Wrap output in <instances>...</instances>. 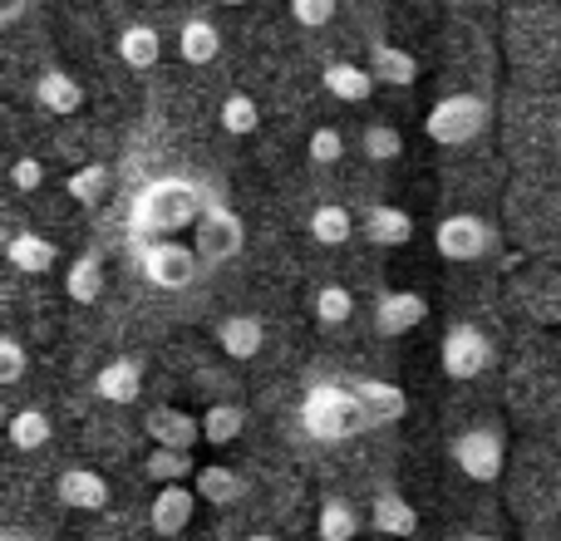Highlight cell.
Instances as JSON below:
<instances>
[{
    "instance_id": "35",
    "label": "cell",
    "mask_w": 561,
    "mask_h": 541,
    "mask_svg": "<svg viewBox=\"0 0 561 541\" xmlns=\"http://www.w3.org/2000/svg\"><path fill=\"white\" fill-rule=\"evenodd\" d=\"M144 473L153 477V483H163V487H178L187 473H197V468H193V453H173V448H153V453H148V463H144Z\"/></svg>"
},
{
    "instance_id": "16",
    "label": "cell",
    "mask_w": 561,
    "mask_h": 541,
    "mask_svg": "<svg viewBox=\"0 0 561 541\" xmlns=\"http://www.w3.org/2000/svg\"><path fill=\"white\" fill-rule=\"evenodd\" d=\"M94 394L104 404H138V394H144V365L138 359H108L94 375Z\"/></svg>"
},
{
    "instance_id": "17",
    "label": "cell",
    "mask_w": 561,
    "mask_h": 541,
    "mask_svg": "<svg viewBox=\"0 0 561 541\" xmlns=\"http://www.w3.org/2000/svg\"><path fill=\"white\" fill-rule=\"evenodd\" d=\"M217 345H222L227 359H237V365H247V359L262 355L266 345V325L256 315H227L222 325H217Z\"/></svg>"
},
{
    "instance_id": "10",
    "label": "cell",
    "mask_w": 561,
    "mask_h": 541,
    "mask_svg": "<svg viewBox=\"0 0 561 541\" xmlns=\"http://www.w3.org/2000/svg\"><path fill=\"white\" fill-rule=\"evenodd\" d=\"M144 434L153 438V448H173V453H193L197 438H203V424H197L193 414H183V408L173 404H158L144 414Z\"/></svg>"
},
{
    "instance_id": "41",
    "label": "cell",
    "mask_w": 561,
    "mask_h": 541,
    "mask_svg": "<svg viewBox=\"0 0 561 541\" xmlns=\"http://www.w3.org/2000/svg\"><path fill=\"white\" fill-rule=\"evenodd\" d=\"M247 541H276L272 532H252V537H247Z\"/></svg>"
},
{
    "instance_id": "31",
    "label": "cell",
    "mask_w": 561,
    "mask_h": 541,
    "mask_svg": "<svg viewBox=\"0 0 561 541\" xmlns=\"http://www.w3.org/2000/svg\"><path fill=\"white\" fill-rule=\"evenodd\" d=\"M108 183H114V177H108L104 163H84V168H75V173H69L65 193L75 197L79 207H99L108 197Z\"/></svg>"
},
{
    "instance_id": "15",
    "label": "cell",
    "mask_w": 561,
    "mask_h": 541,
    "mask_svg": "<svg viewBox=\"0 0 561 541\" xmlns=\"http://www.w3.org/2000/svg\"><path fill=\"white\" fill-rule=\"evenodd\" d=\"M35 104L55 118H69L84 108V84H79L69 69H45V74L35 79Z\"/></svg>"
},
{
    "instance_id": "21",
    "label": "cell",
    "mask_w": 561,
    "mask_h": 541,
    "mask_svg": "<svg viewBox=\"0 0 561 541\" xmlns=\"http://www.w3.org/2000/svg\"><path fill=\"white\" fill-rule=\"evenodd\" d=\"M320 84L330 89V99H340V104H365L369 94H375V74H369V65H350V59H335V65H325V79Z\"/></svg>"
},
{
    "instance_id": "33",
    "label": "cell",
    "mask_w": 561,
    "mask_h": 541,
    "mask_svg": "<svg viewBox=\"0 0 561 541\" xmlns=\"http://www.w3.org/2000/svg\"><path fill=\"white\" fill-rule=\"evenodd\" d=\"M217 118H222V128L232 138H252L256 128H262V108H256L252 94H227L222 99V114H217Z\"/></svg>"
},
{
    "instance_id": "39",
    "label": "cell",
    "mask_w": 561,
    "mask_h": 541,
    "mask_svg": "<svg viewBox=\"0 0 561 541\" xmlns=\"http://www.w3.org/2000/svg\"><path fill=\"white\" fill-rule=\"evenodd\" d=\"M10 187H15V193H39V187H45V163H39V158H15V163H10Z\"/></svg>"
},
{
    "instance_id": "7",
    "label": "cell",
    "mask_w": 561,
    "mask_h": 541,
    "mask_svg": "<svg viewBox=\"0 0 561 541\" xmlns=\"http://www.w3.org/2000/svg\"><path fill=\"white\" fill-rule=\"evenodd\" d=\"M448 453H454L458 473H463L468 483H497V477H503L507 448H503L497 428H463V434H454Z\"/></svg>"
},
{
    "instance_id": "28",
    "label": "cell",
    "mask_w": 561,
    "mask_h": 541,
    "mask_svg": "<svg viewBox=\"0 0 561 541\" xmlns=\"http://www.w3.org/2000/svg\"><path fill=\"white\" fill-rule=\"evenodd\" d=\"M65 296L69 300H79V306H94L99 296H104V262H99L94 252H84V256H75L65 270Z\"/></svg>"
},
{
    "instance_id": "1",
    "label": "cell",
    "mask_w": 561,
    "mask_h": 541,
    "mask_svg": "<svg viewBox=\"0 0 561 541\" xmlns=\"http://www.w3.org/2000/svg\"><path fill=\"white\" fill-rule=\"evenodd\" d=\"M207 197L197 193L187 177H158L144 193L134 197V217H128V232L144 237V242H168V232H183L197 227L207 217Z\"/></svg>"
},
{
    "instance_id": "9",
    "label": "cell",
    "mask_w": 561,
    "mask_h": 541,
    "mask_svg": "<svg viewBox=\"0 0 561 541\" xmlns=\"http://www.w3.org/2000/svg\"><path fill=\"white\" fill-rule=\"evenodd\" d=\"M513 296L537 325H557L561 320V270H547V266L523 270V276L513 280Z\"/></svg>"
},
{
    "instance_id": "22",
    "label": "cell",
    "mask_w": 561,
    "mask_h": 541,
    "mask_svg": "<svg viewBox=\"0 0 561 541\" xmlns=\"http://www.w3.org/2000/svg\"><path fill=\"white\" fill-rule=\"evenodd\" d=\"M197 497H203L207 507H237L247 497V477L237 473V468H197Z\"/></svg>"
},
{
    "instance_id": "18",
    "label": "cell",
    "mask_w": 561,
    "mask_h": 541,
    "mask_svg": "<svg viewBox=\"0 0 561 541\" xmlns=\"http://www.w3.org/2000/svg\"><path fill=\"white\" fill-rule=\"evenodd\" d=\"M369 74H375V84L409 89L419 79V59L409 55V49L389 45V39H375V45H369Z\"/></svg>"
},
{
    "instance_id": "11",
    "label": "cell",
    "mask_w": 561,
    "mask_h": 541,
    "mask_svg": "<svg viewBox=\"0 0 561 541\" xmlns=\"http://www.w3.org/2000/svg\"><path fill=\"white\" fill-rule=\"evenodd\" d=\"M424 320H428V300L419 296V290H385V296L375 300V330L385 339L409 335V330H419Z\"/></svg>"
},
{
    "instance_id": "2",
    "label": "cell",
    "mask_w": 561,
    "mask_h": 541,
    "mask_svg": "<svg viewBox=\"0 0 561 541\" xmlns=\"http://www.w3.org/2000/svg\"><path fill=\"white\" fill-rule=\"evenodd\" d=\"M300 428L320 444H345L355 434H375V418H369L355 384H316L300 399Z\"/></svg>"
},
{
    "instance_id": "23",
    "label": "cell",
    "mask_w": 561,
    "mask_h": 541,
    "mask_svg": "<svg viewBox=\"0 0 561 541\" xmlns=\"http://www.w3.org/2000/svg\"><path fill=\"white\" fill-rule=\"evenodd\" d=\"M178 55H183L187 65H213V59L222 55V30L203 15L183 20V30H178Z\"/></svg>"
},
{
    "instance_id": "29",
    "label": "cell",
    "mask_w": 561,
    "mask_h": 541,
    "mask_svg": "<svg viewBox=\"0 0 561 541\" xmlns=\"http://www.w3.org/2000/svg\"><path fill=\"white\" fill-rule=\"evenodd\" d=\"M310 315H316L320 330H340L350 315H355V296H350L345 286H316V296H310Z\"/></svg>"
},
{
    "instance_id": "32",
    "label": "cell",
    "mask_w": 561,
    "mask_h": 541,
    "mask_svg": "<svg viewBox=\"0 0 561 541\" xmlns=\"http://www.w3.org/2000/svg\"><path fill=\"white\" fill-rule=\"evenodd\" d=\"M359 389V399H365V408H369V418H375V428H389V424H399L404 418V394H399L394 384H355Z\"/></svg>"
},
{
    "instance_id": "30",
    "label": "cell",
    "mask_w": 561,
    "mask_h": 541,
    "mask_svg": "<svg viewBox=\"0 0 561 541\" xmlns=\"http://www.w3.org/2000/svg\"><path fill=\"white\" fill-rule=\"evenodd\" d=\"M49 434H55V424H49L45 408H20V414L10 418V444H15L20 453H35V448H45Z\"/></svg>"
},
{
    "instance_id": "42",
    "label": "cell",
    "mask_w": 561,
    "mask_h": 541,
    "mask_svg": "<svg viewBox=\"0 0 561 541\" xmlns=\"http://www.w3.org/2000/svg\"><path fill=\"white\" fill-rule=\"evenodd\" d=\"M468 541H497V537H468Z\"/></svg>"
},
{
    "instance_id": "13",
    "label": "cell",
    "mask_w": 561,
    "mask_h": 541,
    "mask_svg": "<svg viewBox=\"0 0 561 541\" xmlns=\"http://www.w3.org/2000/svg\"><path fill=\"white\" fill-rule=\"evenodd\" d=\"M193 513H197V493H193L187 483H178V487H158L153 507H148V527H153L158 537H178V532H187Z\"/></svg>"
},
{
    "instance_id": "6",
    "label": "cell",
    "mask_w": 561,
    "mask_h": 541,
    "mask_svg": "<svg viewBox=\"0 0 561 541\" xmlns=\"http://www.w3.org/2000/svg\"><path fill=\"white\" fill-rule=\"evenodd\" d=\"M438 365H444L448 379H478V375H488V369L497 365V349L478 325L458 320V325H448V335H444Z\"/></svg>"
},
{
    "instance_id": "27",
    "label": "cell",
    "mask_w": 561,
    "mask_h": 541,
    "mask_svg": "<svg viewBox=\"0 0 561 541\" xmlns=\"http://www.w3.org/2000/svg\"><path fill=\"white\" fill-rule=\"evenodd\" d=\"M306 232L316 237V246H345L350 237H355V217H350V207H340V203H320L316 212H310V222H306Z\"/></svg>"
},
{
    "instance_id": "5",
    "label": "cell",
    "mask_w": 561,
    "mask_h": 541,
    "mask_svg": "<svg viewBox=\"0 0 561 541\" xmlns=\"http://www.w3.org/2000/svg\"><path fill=\"white\" fill-rule=\"evenodd\" d=\"M138 270H144L148 286L158 290H187L197 280V270H203V256L193 252L187 242H144L138 246Z\"/></svg>"
},
{
    "instance_id": "34",
    "label": "cell",
    "mask_w": 561,
    "mask_h": 541,
    "mask_svg": "<svg viewBox=\"0 0 561 541\" xmlns=\"http://www.w3.org/2000/svg\"><path fill=\"white\" fill-rule=\"evenodd\" d=\"M359 148H365L369 163L389 168L394 158H404V134H399L394 124H369V128H365V138H359Z\"/></svg>"
},
{
    "instance_id": "19",
    "label": "cell",
    "mask_w": 561,
    "mask_h": 541,
    "mask_svg": "<svg viewBox=\"0 0 561 541\" xmlns=\"http://www.w3.org/2000/svg\"><path fill=\"white\" fill-rule=\"evenodd\" d=\"M5 262L15 266L20 276H45V270H55V262H59V246L39 232H15L5 242Z\"/></svg>"
},
{
    "instance_id": "38",
    "label": "cell",
    "mask_w": 561,
    "mask_h": 541,
    "mask_svg": "<svg viewBox=\"0 0 561 541\" xmlns=\"http://www.w3.org/2000/svg\"><path fill=\"white\" fill-rule=\"evenodd\" d=\"M25 379V345L15 335L0 339V384H20Z\"/></svg>"
},
{
    "instance_id": "43",
    "label": "cell",
    "mask_w": 561,
    "mask_h": 541,
    "mask_svg": "<svg viewBox=\"0 0 561 541\" xmlns=\"http://www.w3.org/2000/svg\"><path fill=\"white\" fill-rule=\"evenodd\" d=\"M557 355H561V345H557Z\"/></svg>"
},
{
    "instance_id": "12",
    "label": "cell",
    "mask_w": 561,
    "mask_h": 541,
    "mask_svg": "<svg viewBox=\"0 0 561 541\" xmlns=\"http://www.w3.org/2000/svg\"><path fill=\"white\" fill-rule=\"evenodd\" d=\"M55 493L69 513H104L108 497H114L104 473H94V468H65V473L55 477Z\"/></svg>"
},
{
    "instance_id": "36",
    "label": "cell",
    "mask_w": 561,
    "mask_h": 541,
    "mask_svg": "<svg viewBox=\"0 0 561 541\" xmlns=\"http://www.w3.org/2000/svg\"><path fill=\"white\" fill-rule=\"evenodd\" d=\"M306 153L316 168H335L340 158H345V134H340V128H316V134L306 138Z\"/></svg>"
},
{
    "instance_id": "14",
    "label": "cell",
    "mask_w": 561,
    "mask_h": 541,
    "mask_svg": "<svg viewBox=\"0 0 561 541\" xmlns=\"http://www.w3.org/2000/svg\"><path fill=\"white\" fill-rule=\"evenodd\" d=\"M359 232H365V242L385 246V252H399V246L414 242V217L394 203H375L365 212V222H359Z\"/></svg>"
},
{
    "instance_id": "4",
    "label": "cell",
    "mask_w": 561,
    "mask_h": 541,
    "mask_svg": "<svg viewBox=\"0 0 561 541\" xmlns=\"http://www.w3.org/2000/svg\"><path fill=\"white\" fill-rule=\"evenodd\" d=\"M434 246L444 262H488V256L503 246V237H497V227L488 222V217L478 212H454L444 217V222L434 227Z\"/></svg>"
},
{
    "instance_id": "25",
    "label": "cell",
    "mask_w": 561,
    "mask_h": 541,
    "mask_svg": "<svg viewBox=\"0 0 561 541\" xmlns=\"http://www.w3.org/2000/svg\"><path fill=\"white\" fill-rule=\"evenodd\" d=\"M114 49L128 69H153L158 59H163V35H158L153 25H124L114 39Z\"/></svg>"
},
{
    "instance_id": "20",
    "label": "cell",
    "mask_w": 561,
    "mask_h": 541,
    "mask_svg": "<svg viewBox=\"0 0 561 541\" xmlns=\"http://www.w3.org/2000/svg\"><path fill=\"white\" fill-rule=\"evenodd\" d=\"M369 527H375L379 537L409 541V537H419V513L399 493H379L375 503H369Z\"/></svg>"
},
{
    "instance_id": "37",
    "label": "cell",
    "mask_w": 561,
    "mask_h": 541,
    "mask_svg": "<svg viewBox=\"0 0 561 541\" xmlns=\"http://www.w3.org/2000/svg\"><path fill=\"white\" fill-rule=\"evenodd\" d=\"M335 15H340L335 0H290V20H296V25H306V30L330 25Z\"/></svg>"
},
{
    "instance_id": "24",
    "label": "cell",
    "mask_w": 561,
    "mask_h": 541,
    "mask_svg": "<svg viewBox=\"0 0 561 541\" xmlns=\"http://www.w3.org/2000/svg\"><path fill=\"white\" fill-rule=\"evenodd\" d=\"M365 532V517H359L355 503H345V497H325L316 513V537L320 541H355Z\"/></svg>"
},
{
    "instance_id": "8",
    "label": "cell",
    "mask_w": 561,
    "mask_h": 541,
    "mask_svg": "<svg viewBox=\"0 0 561 541\" xmlns=\"http://www.w3.org/2000/svg\"><path fill=\"white\" fill-rule=\"evenodd\" d=\"M242 246H247V227H242V217H237L232 207L213 203V207H207V217L197 222V242H193V252L203 256V266H222V262H232V256H242Z\"/></svg>"
},
{
    "instance_id": "3",
    "label": "cell",
    "mask_w": 561,
    "mask_h": 541,
    "mask_svg": "<svg viewBox=\"0 0 561 541\" xmlns=\"http://www.w3.org/2000/svg\"><path fill=\"white\" fill-rule=\"evenodd\" d=\"M488 124H493V104H488L483 94H448L428 108L424 134H428V143H438V148H463V143H473V138H483Z\"/></svg>"
},
{
    "instance_id": "26",
    "label": "cell",
    "mask_w": 561,
    "mask_h": 541,
    "mask_svg": "<svg viewBox=\"0 0 561 541\" xmlns=\"http://www.w3.org/2000/svg\"><path fill=\"white\" fill-rule=\"evenodd\" d=\"M242 428H247V408L237 404V399H213V404H207V414H203V438H207L213 448L237 444V438H242Z\"/></svg>"
},
{
    "instance_id": "40",
    "label": "cell",
    "mask_w": 561,
    "mask_h": 541,
    "mask_svg": "<svg viewBox=\"0 0 561 541\" xmlns=\"http://www.w3.org/2000/svg\"><path fill=\"white\" fill-rule=\"evenodd\" d=\"M25 10H30V5H25V0H10V5H5V10H0V25H15V20H20V15H25Z\"/></svg>"
}]
</instances>
